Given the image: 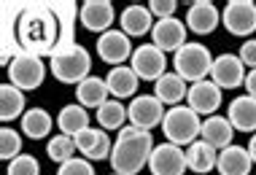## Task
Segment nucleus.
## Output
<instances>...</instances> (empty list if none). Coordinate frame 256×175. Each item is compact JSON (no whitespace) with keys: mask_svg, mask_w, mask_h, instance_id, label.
Instances as JSON below:
<instances>
[{"mask_svg":"<svg viewBox=\"0 0 256 175\" xmlns=\"http://www.w3.org/2000/svg\"><path fill=\"white\" fill-rule=\"evenodd\" d=\"M89 127V114L84 105L73 102V105H65V108L57 114V130L62 132V135L68 138H76L78 132H84Z\"/></svg>","mask_w":256,"mask_h":175,"instance_id":"nucleus-26","label":"nucleus"},{"mask_svg":"<svg viewBox=\"0 0 256 175\" xmlns=\"http://www.w3.org/2000/svg\"><path fill=\"white\" fill-rule=\"evenodd\" d=\"M78 19L89 32L102 35V32L114 30V27H110L116 22L114 3H110V0H86V3L81 6V11H78Z\"/></svg>","mask_w":256,"mask_h":175,"instance_id":"nucleus-15","label":"nucleus"},{"mask_svg":"<svg viewBox=\"0 0 256 175\" xmlns=\"http://www.w3.org/2000/svg\"><path fill=\"white\" fill-rule=\"evenodd\" d=\"M130 68L138 73V78L156 84L164 73H168V57H164V52L156 48L154 44H143V46L135 48L132 60H130Z\"/></svg>","mask_w":256,"mask_h":175,"instance_id":"nucleus-8","label":"nucleus"},{"mask_svg":"<svg viewBox=\"0 0 256 175\" xmlns=\"http://www.w3.org/2000/svg\"><path fill=\"white\" fill-rule=\"evenodd\" d=\"M248 70L243 65V60L234 54H218L213 60V70H210V81L221 89H238L246 84Z\"/></svg>","mask_w":256,"mask_h":175,"instance_id":"nucleus-13","label":"nucleus"},{"mask_svg":"<svg viewBox=\"0 0 256 175\" xmlns=\"http://www.w3.org/2000/svg\"><path fill=\"white\" fill-rule=\"evenodd\" d=\"M248 154H251V159H254V164H256V132L251 135V140H248Z\"/></svg>","mask_w":256,"mask_h":175,"instance_id":"nucleus-37","label":"nucleus"},{"mask_svg":"<svg viewBox=\"0 0 256 175\" xmlns=\"http://www.w3.org/2000/svg\"><path fill=\"white\" fill-rule=\"evenodd\" d=\"M8 175H40V164L36 156L30 154H22L14 162H8Z\"/></svg>","mask_w":256,"mask_h":175,"instance_id":"nucleus-32","label":"nucleus"},{"mask_svg":"<svg viewBox=\"0 0 256 175\" xmlns=\"http://www.w3.org/2000/svg\"><path fill=\"white\" fill-rule=\"evenodd\" d=\"M98 54L102 62H108L110 68H119L127 60H132L135 48L130 44V35L122 30H108L98 38Z\"/></svg>","mask_w":256,"mask_h":175,"instance_id":"nucleus-11","label":"nucleus"},{"mask_svg":"<svg viewBox=\"0 0 256 175\" xmlns=\"http://www.w3.org/2000/svg\"><path fill=\"white\" fill-rule=\"evenodd\" d=\"M213 60L210 52L202 46V44H186L184 48H178L176 57H172V68L176 73L181 76L184 81L189 84H197V81H205L213 70Z\"/></svg>","mask_w":256,"mask_h":175,"instance_id":"nucleus-5","label":"nucleus"},{"mask_svg":"<svg viewBox=\"0 0 256 175\" xmlns=\"http://www.w3.org/2000/svg\"><path fill=\"white\" fill-rule=\"evenodd\" d=\"M76 151H78L76 148V140L68 138V135H54L49 143H46V156H49L52 162H57V164L70 162Z\"/></svg>","mask_w":256,"mask_h":175,"instance_id":"nucleus-30","label":"nucleus"},{"mask_svg":"<svg viewBox=\"0 0 256 175\" xmlns=\"http://www.w3.org/2000/svg\"><path fill=\"white\" fill-rule=\"evenodd\" d=\"M221 22V11L210 0H194L186 11V27L197 35H210Z\"/></svg>","mask_w":256,"mask_h":175,"instance_id":"nucleus-17","label":"nucleus"},{"mask_svg":"<svg viewBox=\"0 0 256 175\" xmlns=\"http://www.w3.org/2000/svg\"><path fill=\"white\" fill-rule=\"evenodd\" d=\"M24 114V92L14 84H3L0 86V118L14 122V118H22Z\"/></svg>","mask_w":256,"mask_h":175,"instance_id":"nucleus-27","label":"nucleus"},{"mask_svg":"<svg viewBox=\"0 0 256 175\" xmlns=\"http://www.w3.org/2000/svg\"><path fill=\"white\" fill-rule=\"evenodd\" d=\"M164 105L156 100L154 94H143V97H135L127 108V116H130V124L138 130H154V127H162L164 122Z\"/></svg>","mask_w":256,"mask_h":175,"instance_id":"nucleus-9","label":"nucleus"},{"mask_svg":"<svg viewBox=\"0 0 256 175\" xmlns=\"http://www.w3.org/2000/svg\"><path fill=\"white\" fill-rule=\"evenodd\" d=\"M162 132L168 138V143H176V146H186L189 148L192 143H197L200 132H202V118L200 114L189 108V105H176L164 114V122H162Z\"/></svg>","mask_w":256,"mask_h":175,"instance_id":"nucleus-4","label":"nucleus"},{"mask_svg":"<svg viewBox=\"0 0 256 175\" xmlns=\"http://www.w3.org/2000/svg\"><path fill=\"white\" fill-rule=\"evenodd\" d=\"M226 118L238 132H256V100L251 94L234 97L226 108Z\"/></svg>","mask_w":256,"mask_h":175,"instance_id":"nucleus-21","label":"nucleus"},{"mask_svg":"<svg viewBox=\"0 0 256 175\" xmlns=\"http://www.w3.org/2000/svg\"><path fill=\"white\" fill-rule=\"evenodd\" d=\"M138 73L127 65H119V68H110L108 76H106V84H108V92L114 100H127L132 97L135 100V92H138Z\"/></svg>","mask_w":256,"mask_h":175,"instance_id":"nucleus-20","label":"nucleus"},{"mask_svg":"<svg viewBox=\"0 0 256 175\" xmlns=\"http://www.w3.org/2000/svg\"><path fill=\"white\" fill-rule=\"evenodd\" d=\"M49 70L57 81L78 86L81 81H86L92 76L89 73L92 70V57L81 44H60L49 57Z\"/></svg>","mask_w":256,"mask_h":175,"instance_id":"nucleus-3","label":"nucleus"},{"mask_svg":"<svg viewBox=\"0 0 256 175\" xmlns=\"http://www.w3.org/2000/svg\"><path fill=\"white\" fill-rule=\"evenodd\" d=\"M240 60H243V65L246 68H251L256 70V38H248L243 46H240V54H238Z\"/></svg>","mask_w":256,"mask_h":175,"instance_id":"nucleus-35","label":"nucleus"},{"mask_svg":"<svg viewBox=\"0 0 256 175\" xmlns=\"http://www.w3.org/2000/svg\"><path fill=\"white\" fill-rule=\"evenodd\" d=\"M76 140V148L84 159L89 162H100V159H110V151H114V143H110L108 132L100 127H86L84 132L73 138Z\"/></svg>","mask_w":256,"mask_h":175,"instance_id":"nucleus-14","label":"nucleus"},{"mask_svg":"<svg viewBox=\"0 0 256 175\" xmlns=\"http://www.w3.org/2000/svg\"><path fill=\"white\" fill-rule=\"evenodd\" d=\"M251 154H248V148H243V146H230V148L218 151V164L216 170L221 175H251Z\"/></svg>","mask_w":256,"mask_h":175,"instance_id":"nucleus-22","label":"nucleus"},{"mask_svg":"<svg viewBox=\"0 0 256 175\" xmlns=\"http://www.w3.org/2000/svg\"><path fill=\"white\" fill-rule=\"evenodd\" d=\"M186 22L181 19L170 16V19H159L154 24V30H151V38H154V46L162 48L164 54L168 52H178V48H184L189 40H186Z\"/></svg>","mask_w":256,"mask_h":175,"instance_id":"nucleus-16","label":"nucleus"},{"mask_svg":"<svg viewBox=\"0 0 256 175\" xmlns=\"http://www.w3.org/2000/svg\"><path fill=\"white\" fill-rule=\"evenodd\" d=\"M154 135L148 130L138 127H124L119 138L114 140V151H110V167L119 175H138L143 167H148V159L154 154Z\"/></svg>","mask_w":256,"mask_h":175,"instance_id":"nucleus-1","label":"nucleus"},{"mask_svg":"<svg viewBox=\"0 0 256 175\" xmlns=\"http://www.w3.org/2000/svg\"><path fill=\"white\" fill-rule=\"evenodd\" d=\"M186 164H189L192 172L197 175H208L210 170H216L218 164V151L213 146H208L205 140H197L186 148Z\"/></svg>","mask_w":256,"mask_h":175,"instance_id":"nucleus-24","label":"nucleus"},{"mask_svg":"<svg viewBox=\"0 0 256 175\" xmlns=\"http://www.w3.org/2000/svg\"><path fill=\"white\" fill-rule=\"evenodd\" d=\"M57 175H94V167H92V162H89V159H84V156H73L70 162L60 164Z\"/></svg>","mask_w":256,"mask_h":175,"instance_id":"nucleus-33","label":"nucleus"},{"mask_svg":"<svg viewBox=\"0 0 256 175\" xmlns=\"http://www.w3.org/2000/svg\"><path fill=\"white\" fill-rule=\"evenodd\" d=\"M151 175H184L189 170L186 164V151L176 143H159L148 159Z\"/></svg>","mask_w":256,"mask_h":175,"instance_id":"nucleus-10","label":"nucleus"},{"mask_svg":"<svg viewBox=\"0 0 256 175\" xmlns=\"http://www.w3.org/2000/svg\"><path fill=\"white\" fill-rule=\"evenodd\" d=\"M246 94H251L254 100H256V70H248V76H246Z\"/></svg>","mask_w":256,"mask_h":175,"instance_id":"nucleus-36","label":"nucleus"},{"mask_svg":"<svg viewBox=\"0 0 256 175\" xmlns=\"http://www.w3.org/2000/svg\"><path fill=\"white\" fill-rule=\"evenodd\" d=\"M54 127V118L46 114L44 108H27V114L22 116V135L30 140H44Z\"/></svg>","mask_w":256,"mask_h":175,"instance_id":"nucleus-28","label":"nucleus"},{"mask_svg":"<svg viewBox=\"0 0 256 175\" xmlns=\"http://www.w3.org/2000/svg\"><path fill=\"white\" fill-rule=\"evenodd\" d=\"M234 138V127L226 116H208L202 118V132H200V140H205L208 146H213L216 151H224L232 146Z\"/></svg>","mask_w":256,"mask_h":175,"instance_id":"nucleus-18","label":"nucleus"},{"mask_svg":"<svg viewBox=\"0 0 256 175\" xmlns=\"http://www.w3.org/2000/svg\"><path fill=\"white\" fill-rule=\"evenodd\" d=\"M176 8H178L176 0H151V3H148V11L154 14L156 19H170V16H176Z\"/></svg>","mask_w":256,"mask_h":175,"instance_id":"nucleus-34","label":"nucleus"},{"mask_svg":"<svg viewBox=\"0 0 256 175\" xmlns=\"http://www.w3.org/2000/svg\"><path fill=\"white\" fill-rule=\"evenodd\" d=\"M186 94H189V89H186V81L178 73H164L162 78L154 84V97L162 105H170V108L181 105V100Z\"/></svg>","mask_w":256,"mask_h":175,"instance_id":"nucleus-23","label":"nucleus"},{"mask_svg":"<svg viewBox=\"0 0 256 175\" xmlns=\"http://www.w3.org/2000/svg\"><path fill=\"white\" fill-rule=\"evenodd\" d=\"M110 175H119V172H110Z\"/></svg>","mask_w":256,"mask_h":175,"instance_id":"nucleus-38","label":"nucleus"},{"mask_svg":"<svg viewBox=\"0 0 256 175\" xmlns=\"http://www.w3.org/2000/svg\"><path fill=\"white\" fill-rule=\"evenodd\" d=\"M44 78H46L44 60L32 52L19 48L16 57H14L11 65H8V84L19 86L22 92H32V89H38L40 84H44Z\"/></svg>","mask_w":256,"mask_h":175,"instance_id":"nucleus-6","label":"nucleus"},{"mask_svg":"<svg viewBox=\"0 0 256 175\" xmlns=\"http://www.w3.org/2000/svg\"><path fill=\"white\" fill-rule=\"evenodd\" d=\"M98 127L100 130H124V122H127V108H124L122 105V100H108L106 105H102V108H98Z\"/></svg>","mask_w":256,"mask_h":175,"instance_id":"nucleus-29","label":"nucleus"},{"mask_svg":"<svg viewBox=\"0 0 256 175\" xmlns=\"http://www.w3.org/2000/svg\"><path fill=\"white\" fill-rule=\"evenodd\" d=\"M221 22L238 38H248L256 32V3L254 0H230L221 11Z\"/></svg>","mask_w":256,"mask_h":175,"instance_id":"nucleus-7","label":"nucleus"},{"mask_svg":"<svg viewBox=\"0 0 256 175\" xmlns=\"http://www.w3.org/2000/svg\"><path fill=\"white\" fill-rule=\"evenodd\" d=\"M119 24H122V32H127L130 38H140L154 30V14L148 11V6H127L119 16Z\"/></svg>","mask_w":256,"mask_h":175,"instance_id":"nucleus-19","label":"nucleus"},{"mask_svg":"<svg viewBox=\"0 0 256 175\" xmlns=\"http://www.w3.org/2000/svg\"><path fill=\"white\" fill-rule=\"evenodd\" d=\"M76 97H78V105H84V108H102V105L108 102V84L106 78H98V76H89L86 81H81L78 86H76Z\"/></svg>","mask_w":256,"mask_h":175,"instance_id":"nucleus-25","label":"nucleus"},{"mask_svg":"<svg viewBox=\"0 0 256 175\" xmlns=\"http://www.w3.org/2000/svg\"><path fill=\"white\" fill-rule=\"evenodd\" d=\"M221 100H224V94H221V86H216L210 78L205 81H197L189 86V94H186V105H189L194 114L200 116H216V110L221 108Z\"/></svg>","mask_w":256,"mask_h":175,"instance_id":"nucleus-12","label":"nucleus"},{"mask_svg":"<svg viewBox=\"0 0 256 175\" xmlns=\"http://www.w3.org/2000/svg\"><path fill=\"white\" fill-rule=\"evenodd\" d=\"M16 156H22V138H19L16 130L3 127L0 130V159L14 162Z\"/></svg>","mask_w":256,"mask_h":175,"instance_id":"nucleus-31","label":"nucleus"},{"mask_svg":"<svg viewBox=\"0 0 256 175\" xmlns=\"http://www.w3.org/2000/svg\"><path fill=\"white\" fill-rule=\"evenodd\" d=\"M19 40H22L24 52L32 54H54V48L60 46L57 40V19L52 16V11L46 8H27L19 16Z\"/></svg>","mask_w":256,"mask_h":175,"instance_id":"nucleus-2","label":"nucleus"}]
</instances>
